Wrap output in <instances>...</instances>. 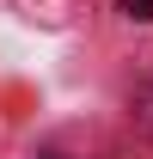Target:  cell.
I'll use <instances>...</instances> for the list:
<instances>
[{
    "label": "cell",
    "mask_w": 153,
    "mask_h": 159,
    "mask_svg": "<svg viewBox=\"0 0 153 159\" xmlns=\"http://www.w3.org/2000/svg\"><path fill=\"white\" fill-rule=\"evenodd\" d=\"M123 12L129 19H153V0H123Z\"/></svg>",
    "instance_id": "obj_1"
}]
</instances>
